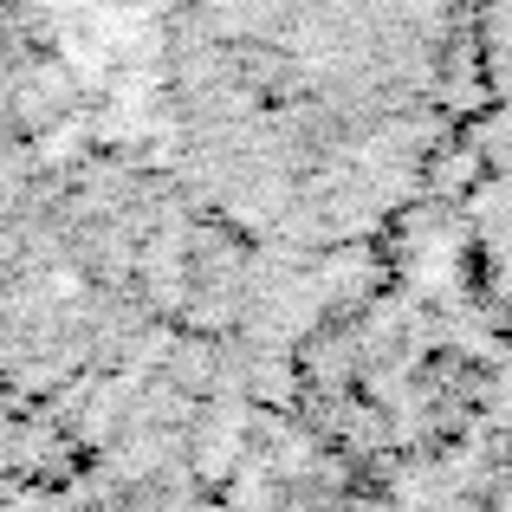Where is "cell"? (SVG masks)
I'll use <instances>...</instances> for the list:
<instances>
[{"label":"cell","mask_w":512,"mask_h":512,"mask_svg":"<svg viewBox=\"0 0 512 512\" xmlns=\"http://www.w3.org/2000/svg\"><path fill=\"white\" fill-rule=\"evenodd\" d=\"M175 169L305 266H389L487 111L480 0H150Z\"/></svg>","instance_id":"6da1fadb"},{"label":"cell","mask_w":512,"mask_h":512,"mask_svg":"<svg viewBox=\"0 0 512 512\" xmlns=\"http://www.w3.org/2000/svg\"><path fill=\"white\" fill-rule=\"evenodd\" d=\"M480 85L487 111L454 156L435 208L512 266V0H480Z\"/></svg>","instance_id":"7a4b0ae2"},{"label":"cell","mask_w":512,"mask_h":512,"mask_svg":"<svg viewBox=\"0 0 512 512\" xmlns=\"http://www.w3.org/2000/svg\"><path fill=\"white\" fill-rule=\"evenodd\" d=\"M487 512H512V448H506V467H500V480H493V506Z\"/></svg>","instance_id":"3957f363"}]
</instances>
